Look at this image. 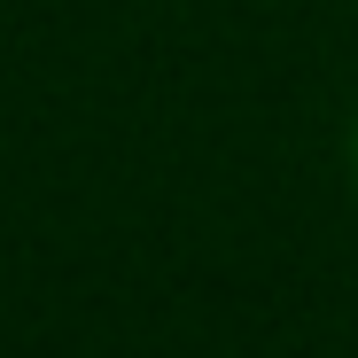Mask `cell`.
Wrapping results in <instances>:
<instances>
[]
</instances>
